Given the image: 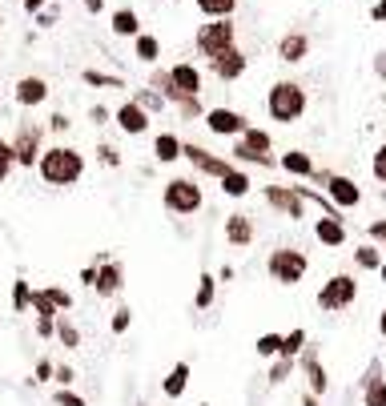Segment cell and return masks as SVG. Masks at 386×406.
Returning a JSON list of instances; mask_svg holds the SVG:
<instances>
[{
    "label": "cell",
    "mask_w": 386,
    "mask_h": 406,
    "mask_svg": "<svg viewBox=\"0 0 386 406\" xmlns=\"http://www.w3.org/2000/svg\"><path fill=\"white\" fill-rule=\"evenodd\" d=\"M85 169H89V157L76 145H69V141H57V145H52L49 141L33 173H37L40 185H49V189H73V185H81Z\"/></svg>",
    "instance_id": "1"
},
{
    "label": "cell",
    "mask_w": 386,
    "mask_h": 406,
    "mask_svg": "<svg viewBox=\"0 0 386 406\" xmlns=\"http://www.w3.org/2000/svg\"><path fill=\"white\" fill-rule=\"evenodd\" d=\"M145 85L157 89V93L174 105L177 97H201V89H205V73H201L193 61H174L169 69L153 64V73H149Z\"/></svg>",
    "instance_id": "2"
},
{
    "label": "cell",
    "mask_w": 386,
    "mask_h": 406,
    "mask_svg": "<svg viewBox=\"0 0 386 406\" xmlns=\"http://www.w3.org/2000/svg\"><path fill=\"white\" fill-rule=\"evenodd\" d=\"M310 109V93L302 81H274V85L266 89V117L278 125H298Z\"/></svg>",
    "instance_id": "3"
},
{
    "label": "cell",
    "mask_w": 386,
    "mask_h": 406,
    "mask_svg": "<svg viewBox=\"0 0 386 406\" xmlns=\"http://www.w3.org/2000/svg\"><path fill=\"white\" fill-rule=\"evenodd\" d=\"M161 210L169 218H198L205 210V189H201L198 177L189 173H174L169 181L161 185Z\"/></svg>",
    "instance_id": "4"
},
{
    "label": "cell",
    "mask_w": 386,
    "mask_h": 406,
    "mask_svg": "<svg viewBox=\"0 0 386 406\" xmlns=\"http://www.w3.org/2000/svg\"><path fill=\"white\" fill-rule=\"evenodd\" d=\"M229 161H234V165H258V169H278L274 137H270V129L246 125V129H242V137H234V145H229Z\"/></svg>",
    "instance_id": "5"
},
{
    "label": "cell",
    "mask_w": 386,
    "mask_h": 406,
    "mask_svg": "<svg viewBox=\"0 0 386 406\" xmlns=\"http://www.w3.org/2000/svg\"><path fill=\"white\" fill-rule=\"evenodd\" d=\"M45 145H49V125L33 121V117L16 121L13 137H8V149H13L16 169H37V161H40V153H45Z\"/></svg>",
    "instance_id": "6"
},
{
    "label": "cell",
    "mask_w": 386,
    "mask_h": 406,
    "mask_svg": "<svg viewBox=\"0 0 386 406\" xmlns=\"http://www.w3.org/2000/svg\"><path fill=\"white\" fill-rule=\"evenodd\" d=\"M266 274H270V282H278V286H298L302 278L310 274V258H306L298 246H278V249H270V258H266Z\"/></svg>",
    "instance_id": "7"
},
{
    "label": "cell",
    "mask_w": 386,
    "mask_h": 406,
    "mask_svg": "<svg viewBox=\"0 0 386 406\" xmlns=\"http://www.w3.org/2000/svg\"><path fill=\"white\" fill-rule=\"evenodd\" d=\"M229 45H237V21L234 16L205 21V25H198V33H193V52H198L201 61L217 57V52L229 49Z\"/></svg>",
    "instance_id": "8"
},
{
    "label": "cell",
    "mask_w": 386,
    "mask_h": 406,
    "mask_svg": "<svg viewBox=\"0 0 386 406\" xmlns=\"http://www.w3.org/2000/svg\"><path fill=\"white\" fill-rule=\"evenodd\" d=\"M310 181H318L326 189V197L334 201V210L338 213H346V210H358L362 205V185L354 181V177H346V173H334V169H314Z\"/></svg>",
    "instance_id": "9"
},
{
    "label": "cell",
    "mask_w": 386,
    "mask_h": 406,
    "mask_svg": "<svg viewBox=\"0 0 386 406\" xmlns=\"http://www.w3.org/2000/svg\"><path fill=\"white\" fill-rule=\"evenodd\" d=\"M358 302V282H354V274H330L318 290V310L326 314H342Z\"/></svg>",
    "instance_id": "10"
},
{
    "label": "cell",
    "mask_w": 386,
    "mask_h": 406,
    "mask_svg": "<svg viewBox=\"0 0 386 406\" xmlns=\"http://www.w3.org/2000/svg\"><path fill=\"white\" fill-rule=\"evenodd\" d=\"M201 125H205L213 137L234 141V137H242V129L249 125V117H246V113H237V109H229V105H205V113H201Z\"/></svg>",
    "instance_id": "11"
},
{
    "label": "cell",
    "mask_w": 386,
    "mask_h": 406,
    "mask_svg": "<svg viewBox=\"0 0 386 406\" xmlns=\"http://www.w3.org/2000/svg\"><path fill=\"white\" fill-rule=\"evenodd\" d=\"M93 261H97V282H93V294L109 302V298H117L125 290V266L113 258L109 249H97V258H93Z\"/></svg>",
    "instance_id": "12"
},
{
    "label": "cell",
    "mask_w": 386,
    "mask_h": 406,
    "mask_svg": "<svg viewBox=\"0 0 386 406\" xmlns=\"http://www.w3.org/2000/svg\"><path fill=\"white\" fill-rule=\"evenodd\" d=\"M113 125H117V133L121 137H149L153 133V117L141 109L133 97H125L117 109H113Z\"/></svg>",
    "instance_id": "13"
},
{
    "label": "cell",
    "mask_w": 386,
    "mask_h": 406,
    "mask_svg": "<svg viewBox=\"0 0 386 406\" xmlns=\"http://www.w3.org/2000/svg\"><path fill=\"white\" fill-rule=\"evenodd\" d=\"M262 201L274 213L290 218V222H302V218H306V201H302V193L294 185H262Z\"/></svg>",
    "instance_id": "14"
},
{
    "label": "cell",
    "mask_w": 386,
    "mask_h": 406,
    "mask_svg": "<svg viewBox=\"0 0 386 406\" xmlns=\"http://www.w3.org/2000/svg\"><path fill=\"white\" fill-rule=\"evenodd\" d=\"M181 157H186L201 177H213V181L234 169V161H229V157H217V153H210V149L198 145V141H181Z\"/></svg>",
    "instance_id": "15"
},
{
    "label": "cell",
    "mask_w": 386,
    "mask_h": 406,
    "mask_svg": "<svg viewBox=\"0 0 386 406\" xmlns=\"http://www.w3.org/2000/svg\"><path fill=\"white\" fill-rule=\"evenodd\" d=\"M210 77H217L222 85H234V81H242L249 69V57L242 52V45H229V49H222L217 57H210Z\"/></svg>",
    "instance_id": "16"
},
{
    "label": "cell",
    "mask_w": 386,
    "mask_h": 406,
    "mask_svg": "<svg viewBox=\"0 0 386 406\" xmlns=\"http://www.w3.org/2000/svg\"><path fill=\"white\" fill-rule=\"evenodd\" d=\"M13 101H16V109H40V105H49V81L37 73H28V77H16V89H13Z\"/></svg>",
    "instance_id": "17"
},
{
    "label": "cell",
    "mask_w": 386,
    "mask_h": 406,
    "mask_svg": "<svg viewBox=\"0 0 386 406\" xmlns=\"http://www.w3.org/2000/svg\"><path fill=\"white\" fill-rule=\"evenodd\" d=\"M222 234H225V242H229L234 249H249V246H254V237H258V225H254L249 213L234 210V213H225Z\"/></svg>",
    "instance_id": "18"
},
{
    "label": "cell",
    "mask_w": 386,
    "mask_h": 406,
    "mask_svg": "<svg viewBox=\"0 0 386 406\" xmlns=\"http://www.w3.org/2000/svg\"><path fill=\"white\" fill-rule=\"evenodd\" d=\"M310 49H314V40H310V33H302V28H290V33L278 37V61L282 64H302L310 57Z\"/></svg>",
    "instance_id": "19"
},
{
    "label": "cell",
    "mask_w": 386,
    "mask_h": 406,
    "mask_svg": "<svg viewBox=\"0 0 386 406\" xmlns=\"http://www.w3.org/2000/svg\"><path fill=\"white\" fill-rule=\"evenodd\" d=\"M314 242H318V246H326V249H342V246L350 242L346 222H342V218H330V213H322V218L314 222Z\"/></svg>",
    "instance_id": "20"
},
{
    "label": "cell",
    "mask_w": 386,
    "mask_h": 406,
    "mask_svg": "<svg viewBox=\"0 0 386 406\" xmlns=\"http://www.w3.org/2000/svg\"><path fill=\"white\" fill-rule=\"evenodd\" d=\"M298 366H302V374H306V386H310V394H326V390H330L326 366H322V358H318V350H314V346H302Z\"/></svg>",
    "instance_id": "21"
},
{
    "label": "cell",
    "mask_w": 386,
    "mask_h": 406,
    "mask_svg": "<svg viewBox=\"0 0 386 406\" xmlns=\"http://www.w3.org/2000/svg\"><path fill=\"white\" fill-rule=\"evenodd\" d=\"M149 149H153V161H157V165H177V161H181V137H177L174 129L153 133Z\"/></svg>",
    "instance_id": "22"
},
{
    "label": "cell",
    "mask_w": 386,
    "mask_h": 406,
    "mask_svg": "<svg viewBox=\"0 0 386 406\" xmlns=\"http://www.w3.org/2000/svg\"><path fill=\"white\" fill-rule=\"evenodd\" d=\"M362 406H386V378L378 358L366 366V378H362Z\"/></svg>",
    "instance_id": "23"
},
{
    "label": "cell",
    "mask_w": 386,
    "mask_h": 406,
    "mask_svg": "<svg viewBox=\"0 0 386 406\" xmlns=\"http://www.w3.org/2000/svg\"><path fill=\"white\" fill-rule=\"evenodd\" d=\"M278 169L290 173V177H302V181H310L318 165H314V157L306 153V149H286V153L278 157Z\"/></svg>",
    "instance_id": "24"
},
{
    "label": "cell",
    "mask_w": 386,
    "mask_h": 406,
    "mask_svg": "<svg viewBox=\"0 0 386 406\" xmlns=\"http://www.w3.org/2000/svg\"><path fill=\"white\" fill-rule=\"evenodd\" d=\"M217 185H222V193L229 197V201H242V197L254 193V177L246 173V165H234L225 177H217Z\"/></svg>",
    "instance_id": "25"
},
{
    "label": "cell",
    "mask_w": 386,
    "mask_h": 406,
    "mask_svg": "<svg viewBox=\"0 0 386 406\" xmlns=\"http://www.w3.org/2000/svg\"><path fill=\"white\" fill-rule=\"evenodd\" d=\"M109 28H113V37H125V40H133L141 33V13L137 9H129V4H121V9H113V16H109Z\"/></svg>",
    "instance_id": "26"
},
{
    "label": "cell",
    "mask_w": 386,
    "mask_h": 406,
    "mask_svg": "<svg viewBox=\"0 0 386 406\" xmlns=\"http://www.w3.org/2000/svg\"><path fill=\"white\" fill-rule=\"evenodd\" d=\"M133 61H141L145 69H153V64L161 61V37H153V33L141 28L137 37H133Z\"/></svg>",
    "instance_id": "27"
},
{
    "label": "cell",
    "mask_w": 386,
    "mask_h": 406,
    "mask_svg": "<svg viewBox=\"0 0 386 406\" xmlns=\"http://www.w3.org/2000/svg\"><path fill=\"white\" fill-rule=\"evenodd\" d=\"M189 374H193V370H189V362H177V366H174V370H169V374L161 378V390H165V398H181V394L189 390Z\"/></svg>",
    "instance_id": "28"
},
{
    "label": "cell",
    "mask_w": 386,
    "mask_h": 406,
    "mask_svg": "<svg viewBox=\"0 0 386 406\" xmlns=\"http://www.w3.org/2000/svg\"><path fill=\"white\" fill-rule=\"evenodd\" d=\"M129 97L137 101L141 109L149 113V117H157V113H165V109H169V101H165L161 93H157V89H149V85H141V89H129Z\"/></svg>",
    "instance_id": "29"
},
{
    "label": "cell",
    "mask_w": 386,
    "mask_h": 406,
    "mask_svg": "<svg viewBox=\"0 0 386 406\" xmlns=\"http://www.w3.org/2000/svg\"><path fill=\"white\" fill-rule=\"evenodd\" d=\"M81 81L93 89H125L129 93V81L121 73H101V69H81Z\"/></svg>",
    "instance_id": "30"
},
{
    "label": "cell",
    "mask_w": 386,
    "mask_h": 406,
    "mask_svg": "<svg viewBox=\"0 0 386 406\" xmlns=\"http://www.w3.org/2000/svg\"><path fill=\"white\" fill-rule=\"evenodd\" d=\"M213 302H217V278H213L210 270H201V278H198V294H193V310H210Z\"/></svg>",
    "instance_id": "31"
},
{
    "label": "cell",
    "mask_w": 386,
    "mask_h": 406,
    "mask_svg": "<svg viewBox=\"0 0 386 406\" xmlns=\"http://www.w3.org/2000/svg\"><path fill=\"white\" fill-rule=\"evenodd\" d=\"M64 350H81V330H76V322L69 314H57V334H52Z\"/></svg>",
    "instance_id": "32"
},
{
    "label": "cell",
    "mask_w": 386,
    "mask_h": 406,
    "mask_svg": "<svg viewBox=\"0 0 386 406\" xmlns=\"http://www.w3.org/2000/svg\"><path fill=\"white\" fill-rule=\"evenodd\" d=\"M193 9H198L205 21H217V16H234L237 13V0H193Z\"/></svg>",
    "instance_id": "33"
},
{
    "label": "cell",
    "mask_w": 386,
    "mask_h": 406,
    "mask_svg": "<svg viewBox=\"0 0 386 406\" xmlns=\"http://www.w3.org/2000/svg\"><path fill=\"white\" fill-rule=\"evenodd\" d=\"M169 109L177 113V121H201V113H205V101H201V97H177Z\"/></svg>",
    "instance_id": "34"
},
{
    "label": "cell",
    "mask_w": 386,
    "mask_h": 406,
    "mask_svg": "<svg viewBox=\"0 0 386 406\" xmlns=\"http://www.w3.org/2000/svg\"><path fill=\"white\" fill-rule=\"evenodd\" d=\"M354 266H358V270H378V266H382V246L362 242V246L354 249Z\"/></svg>",
    "instance_id": "35"
},
{
    "label": "cell",
    "mask_w": 386,
    "mask_h": 406,
    "mask_svg": "<svg viewBox=\"0 0 386 406\" xmlns=\"http://www.w3.org/2000/svg\"><path fill=\"white\" fill-rule=\"evenodd\" d=\"M93 153H97V165H105V169H121V165H125V153L113 145V141H97Z\"/></svg>",
    "instance_id": "36"
},
{
    "label": "cell",
    "mask_w": 386,
    "mask_h": 406,
    "mask_svg": "<svg viewBox=\"0 0 386 406\" xmlns=\"http://www.w3.org/2000/svg\"><path fill=\"white\" fill-rule=\"evenodd\" d=\"M294 366H298V358H282V354H274V358H270V374H266V378L274 382V386H282V382H286L290 374H294Z\"/></svg>",
    "instance_id": "37"
},
{
    "label": "cell",
    "mask_w": 386,
    "mask_h": 406,
    "mask_svg": "<svg viewBox=\"0 0 386 406\" xmlns=\"http://www.w3.org/2000/svg\"><path fill=\"white\" fill-rule=\"evenodd\" d=\"M8 302H13V314H28V302H33V286H28L25 278H16V282H13V294H8Z\"/></svg>",
    "instance_id": "38"
},
{
    "label": "cell",
    "mask_w": 386,
    "mask_h": 406,
    "mask_svg": "<svg viewBox=\"0 0 386 406\" xmlns=\"http://www.w3.org/2000/svg\"><path fill=\"white\" fill-rule=\"evenodd\" d=\"M302 346H306V330H290V334H282V346H278V354L282 358H298L302 354Z\"/></svg>",
    "instance_id": "39"
},
{
    "label": "cell",
    "mask_w": 386,
    "mask_h": 406,
    "mask_svg": "<svg viewBox=\"0 0 386 406\" xmlns=\"http://www.w3.org/2000/svg\"><path fill=\"white\" fill-rule=\"evenodd\" d=\"M52 406H89L85 394H76L73 386H57L52 390Z\"/></svg>",
    "instance_id": "40"
},
{
    "label": "cell",
    "mask_w": 386,
    "mask_h": 406,
    "mask_svg": "<svg viewBox=\"0 0 386 406\" xmlns=\"http://www.w3.org/2000/svg\"><path fill=\"white\" fill-rule=\"evenodd\" d=\"M16 169V161H13V149H8V137H0V185L13 177Z\"/></svg>",
    "instance_id": "41"
},
{
    "label": "cell",
    "mask_w": 386,
    "mask_h": 406,
    "mask_svg": "<svg viewBox=\"0 0 386 406\" xmlns=\"http://www.w3.org/2000/svg\"><path fill=\"white\" fill-rule=\"evenodd\" d=\"M33 334L49 342L52 334H57V318H52V314H33Z\"/></svg>",
    "instance_id": "42"
},
{
    "label": "cell",
    "mask_w": 386,
    "mask_h": 406,
    "mask_svg": "<svg viewBox=\"0 0 386 406\" xmlns=\"http://www.w3.org/2000/svg\"><path fill=\"white\" fill-rule=\"evenodd\" d=\"M45 294H49V302L61 310V314H69V310H73V294H69V290H61V286H45Z\"/></svg>",
    "instance_id": "43"
},
{
    "label": "cell",
    "mask_w": 386,
    "mask_h": 406,
    "mask_svg": "<svg viewBox=\"0 0 386 406\" xmlns=\"http://www.w3.org/2000/svg\"><path fill=\"white\" fill-rule=\"evenodd\" d=\"M278 346H282V334H262V338L254 342V350H258V358H274Z\"/></svg>",
    "instance_id": "44"
},
{
    "label": "cell",
    "mask_w": 386,
    "mask_h": 406,
    "mask_svg": "<svg viewBox=\"0 0 386 406\" xmlns=\"http://www.w3.org/2000/svg\"><path fill=\"white\" fill-rule=\"evenodd\" d=\"M57 21H61V4H45V9L33 16V25H37V28H52Z\"/></svg>",
    "instance_id": "45"
},
{
    "label": "cell",
    "mask_w": 386,
    "mask_h": 406,
    "mask_svg": "<svg viewBox=\"0 0 386 406\" xmlns=\"http://www.w3.org/2000/svg\"><path fill=\"white\" fill-rule=\"evenodd\" d=\"M370 177L378 185H386V145L374 149V157H370Z\"/></svg>",
    "instance_id": "46"
},
{
    "label": "cell",
    "mask_w": 386,
    "mask_h": 406,
    "mask_svg": "<svg viewBox=\"0 0 386 406\" xmlns=\"http://www.w3.org/2000/svg\"><path fill=\"white\" fill-rule=\"evenodd\" d=\"M45 125H49V133L64 137V133H69V129H73V117H69V113H61V109H57V113H49V121H45Z\"/></svg>",
    "instance_id": "47"
},
{
    "label": "cell",
    "mask_w": 386,
    "mask_h": 406,
    "mask_svg": "<svg viewBox=\"0 0 386 406\" xmlns=\"http://www.w3.org/2000/svg\"><path fill=\"white\" fill-rule=\"evenodd\" d=\"M89 125H113V109L109 105H89Z\"/></svg>",
    "instance_id": "48"
},
{
    "label": "cell",
    "mask_w": 386,
    "mask_h": 406,
    "mask_svg": "<svg viewBox=\"0 0 386 406\" xmlns=\"http://www.w3.org/2000/svg\"><path fill=\"white\" fill-rule=\"evenodd\" d=\"M133 326V310L129 306H117V314H113V334H125Z\"/></svg>",
    "instance_id": "49"
},
{
    "label": "cell",
    "mask_w": 386,
    "mask_h": 406,
    "mask_svg": "<svg viewBox=\"0 0 386 406\" xmlns=\"http://www.w3.org/2000/svg\"><path fill=\"white\" fill-rule=\"evenodd\" d=\"M52 366H57V362H49V358H40V362H37V370H33V382H40V386H49V382H52Z\"/></svg>",
    "instance_id": "50"
},
{
    "label": "cell",
    "mask_w": 386,
    "mask_h": 406,
    "mask_svg": "<svg viewBox=\"0 0 386 406\" xmlns=\"http://www.w3.org/2000/svg\"><path fill=\"white\" fill-rule=\"evenodd\" d=\"M52 382H57V386H73V382H76V370L61 362V366H52Z\"/></svg>",
    "instance_id": "51"
},
{
    "label": "cell",
    "mask_w": 386,
    "mask_h": 406,
    "mask_svg": "<svg viewBox=\"0 0 386 406\" xmlns=\"http://www.w3.org/2000/svg\"><path fill=\"white\" fill-rule=\"evenodd\" d=\"M366 234H370V242H374V246H386V218L370 222V225H366Z\"/></svg>",
    "instance_id": "52"
},
{
    "label": "cell",
    "mask_w": 386,
    "mask_h": 406,
    "mask_svg": "<svg viewBox=\"0 0 386 406\" xmlns=\"http://www.w3.org/2000/svg\"><path fill=\"white\" fill-rule=\"evenodd\" d=\"M93 282H97V261L81 266V286H89V290H93Z\"/></svg>",
    "instance_id": "53"
},
{
    "label": "cell",
    "mask_w": 386,
    "mask_h": 406,
    "mask_svg": "<svg viewBox=\"0 0 386 406\" xmlns=\"http://www.w3.org/2000/svg\"><path fill=\"white\" fill-rule=\"evenodd\" d=\"M370 21L374 25H386V0H374L370 4Z\"/></svg>",
    "instance_id": "54"
},
{
    "label": "cell",
    "mask_w": 386,
    "mask_h": 406,
    "mask_svg": "<svg viewBox=\"0 0 386 406\" xmlns=\"http://www.w3.org/2000/svg\"><path fill=\"white\" fill-rule=\"evenodd\" d=\"M81 9H85L89 16H101L105 9H109V4H105V0H81Z\"/></svg>",
    "instance_id": "55"
},
{
    "label": "cell",
    "mask_w": 386,
    "mask_h": 406,
    "mask_svg": "<svg viewBox=\"0 0 386 406\" xmlns=\"http://www.w3.org/2000/svg\"><path fill=\"white\" fill-rule=\"evenodd\" d=\"M45 4H49V0H21V9H25L28 16H37L40 9H45Z\"/></svg>",
    "instance_id": "56"
},
{
    "label": "cell",
    "mask_w": 386,
    "mask_h": 406,
    "mask_svg": "<svg viewBox=\"0 0 386 406\" xmlns=\"http://www.w3.org/2000/svg\"><path fill=\"white\" fill-rule=\"evenodd\" d=\"M374 77H378V81H386V49L374 57Z\"/></svg>",
    "instance_id": "57"
},
{
    "label": "cell",
    "mask_w": 386,
    "mask_h": 406,
    "mask_svg": "<svg viewBox=\"0 0 386 406\" xmlns=\"http://www.w3.org/2000/svg\"><path fill=\"white\" fill-rule=\"evenodd\" d=\"M302 406H318V394H302Z\"/></svg>",
    "instance_id": "58"
},
{
    "label": "cell",
    "mask_w": 386,
    "mask_h": 406,
    "mask_svg": "<svg viewBox=\"0 0 386 406\" xmlns=\"http://www.w3.org/2000/svg\"><path fill=\"white\" fill-rule=\"evenodd\" d=\"M378 334H382V338H386V310H382V314H378Z\"/></svg>",
    "instance_id": "59"
},
{
    "label": "cell",
    "mask_w": 386,
    "mask_h": 406,
    "mask_svg": "<svg viewBox=\"0 0 386 406\" xmlns=\"http://www.w3.org/2000/svg\"><path fill=\"white\" fill-rule=\"evenodd\" d=\"M374 274H378V278H382V282H386V258H382V266H378V270H374Z\"/></svg>",
    "instance_id": "60"
}]
</instances>
